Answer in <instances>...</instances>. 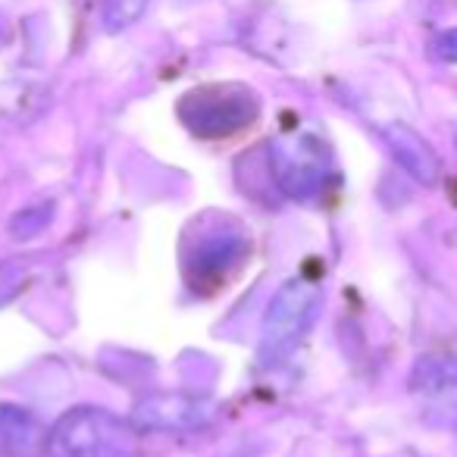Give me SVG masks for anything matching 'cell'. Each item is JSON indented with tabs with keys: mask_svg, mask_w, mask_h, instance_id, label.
Segmentation results:
<instances>
[{
	"mask_svg": "<svg viewBox=\"0 0 457 457\" xmlns=\"http://www.w3.org/2000/svg\"><path fill=\"white\" fill-rule=\"evenodd\" d=\"M51 457H135L138 429L104 407L66 411L47 432Z\"/></svg>",
	"mask_w": 457,
	"mask_h": 457,
	"instance_id": "1",
	"label": "cell"
},
{
	"mask_svg": "<svg viewBox=\"0 0 457 457\" xmlns=\"http://www.w3.org/2000/svg\"><path fill=\"white\" fill-rule=\"evenodd\" d=\"M245 251V242L242 238H213L210 245H204L201 251H197V270H222L226 263H236L238 257H242Z\"/></svg>",
	"mask_w": 457,
	"mask_h": 457,
	"instance_id": "9",
	"label": "cell"
},
{
	"mask_svg": "<svg viewBox=\"0 0 457 457\" xmlns=\"http://www.w3.org/2000/svg\"><path fill=\"white\" fill-rule=\"evenodd\" d=\"M147 0H104V29L107 32H122L135 26L145 16Z\"/></svg>",
	"mask_w": 457,
	"mask_h": 457,
	"instance_id": "10",
	"label": "cell"
},
{
	"mask_svg": "<svg viewBox=\"0 0 457 457\" xmlns=\"http://www.w3.org/2000/svg\"><path fill=\"white\" fill-rule=\"evenodd\" d=\"M216 417V407L210 401L191 398V395H151L135 407V426L138 429H160V432H191L207 426Z\"/></svg>",
	"mask_w": 457,
	"mask_h": 457,
	"instance_id": "5",
	"label": "cell"
},
{
	"mask_svg": "<svg viewBox=\"0 0 457 457\" xmlns=\"http://www.w3.org/2000/svg\"><path fill=\"white\" fill-rule=\"evenodd\" d=\"M382 138H386L392 157L398 160V163L404 166V170L411 172L420 185H436L438 182L442 160H438L436 147H432L429 141L417 132V129L404 126V122H392V126H386Z\"/></svg>",
	"mask_w": 457,
	"mask_h": 457,
	"instance_id": "6",
	"label": "cell"
},
{
	"mask_svg": "<svg viewBox=\"0 0 457 457\" xmlns=\"http://www.w3.org/2000/svg\"><path fill=\"white\" fill-rule=\"evenodd\" d=\"M270 170L288 197L307 201L329 179V157L313 135H282L270 145Z\"/></svg>",
	"mask_w": 457,
	"mask_h": 457,
	"instance_id": "4",
	"label": "cell"
},
{
	"mask_svg": "<svg viewBox=\"0 0 457 457\" xmlns=\"http://www.w3.org/2000/svg\"><path fill=\"white\" fill-rule=\"evenodd\" d=\"M432 57L442 60V63H457V29H448V32L436 35V41H432Z\"/></svg>",
	"mask_w": 457,
	"mask_h": 457,
	"instance_id": "11",
	"label": "cell"
},
{
	"mask_svg": "<svg viewBox=\"0 0 457 457\" xmlns=\"http://www.w3.org/2000/svg\"><path fill=\"white\" fill-rule=\"evenodd\" d=\"M261 101L245 85H204L179 101L182 122L201 138H226L257 120Z\"/></svg>",
	"mask_w": 457,
	"mask_h": 457,
	"instance_id": "3",
	"label": "cell"
},
{
	"mask_svg": "<svg viewBox=\"0 0 457 457\" xmlns=\"http://www.w3.org/2000/svg\"><path fill=\"white\" fill-rule=\"evenodd\" d=\"M22 288V273L10 263H0V304H7Z\"/></svg>",
	"mask_w": 457,
	"mask_h": 457,
	"instance_id": "12",
	"label": "cell"
},
{
	"mask_svg": "<svg viewBox=\"0 0 457 457\" xmlns=\"http://www.w3.org/2000/svg\"><path fill=\"white\" fill-rule=\"evenodd\" d=\"M45 423L32 411L16 404H0V454L7 457H38L47 454Z\"/></svg>",
	"mask_w": 457,
	"mask_h": 457,
	"instance_id": "7",
	"label": "cell"
},
{
	"mask_svg": "<svg viewBox=\"0 0 457 457\" xmlns=\"http://www.w3.org/2000/svg\"><path fill=\"white\" fill-rule=\"evenodd\" d=\"M411 388L432 401L457 398V361L442 354H426L411 373Z\"/></svg>",
	"mask_w": 457,
	"mask_h": 457,
	"instance_id": "8",
	"label": "cell"
},
{
	"mask_svg": "<svg viewBox=\"0 0 457 457\" xmlns=\"http://www.w3.org/2000/svg\"><path fill=\"white\" fill-rule=\"evenodd\" d=\"M320 307H323V288L307 276H295L276 292L263 313L261 348H257L263 367H276L298 348V342L317 323Z\"/></svg>",
	"mask_w": 457,
	"mask_h": 457,
	"instance_id": "2",
	"label": "cell"
}]
</instances>
